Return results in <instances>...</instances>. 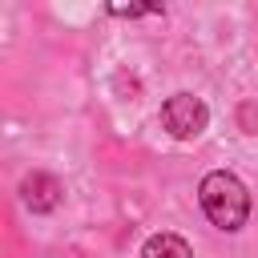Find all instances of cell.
Here are the masks:
<instances>
[{"label": "cell", "instance_id": "3", "mask_svg": "<svg viewBox=\"0 0 258 258\" xmlns=\"http://www.w3.org/2000/svg\"><path fill=\"white\" fill-rule=\"evenodd\" d=\"M20 194H24V206H28L32 214H52V210L60 206V198H64V189H60V181H56L52 173H32V177H24Z\"/></svg>", "mask_w": 258, "mask_h": 258}, {"label": "cell", "instance_id": "5", "mask_svg": "<svg viewBox=\"0 0 258 258\" xmlns=\"http://www.w3.org/2000/svg\"><path fill=\"white\" fill-rule=\"evenodd\" d=\"M113 16H149V12H161L157 4H129V8H109Z\"/></svg>", "mask_w": 258, "mask_h": 258}, {"label": "cell", "instance_id": "2", "mask_svg": "<svg viewBox=\"0 0 258 258\" xmlns=\"http://www.w3.org/2000/svg\"><path fill=\"white\" fill-rule=\"evenodd\" d=\"M161 125L173 133V137H198L206 125H210V109H206V101L202 97H194V93H173V97H165V105H161Z\"/></svg>", "mask_w": 258, "mask_h": 258}, {"label": "cell", "instance_id": "1", "mask_svg": "<svg viewBox=\"0 0 258 258\" xmlns=\"http://www.w3.org/2000/svg\"><path fill=\"white\" fill-rule=\"evenodd\" d=\"M198 198H202L206 218H210L218 230H226V234L242 230L246 218H250V194H246V185H242L230 169L206 173L202 185H198Z\"/></svg>", "mask_w": 258, "mask_h": 258}, {"label": "cell", "instance_id": "4", "mask_svg": "<svg viewBox=\"0 0 258 258\" xmlns=\"http://www.w3.org/2000/svg\"><path fill=\"white\" fill-rule=\"evenodd\" d=\"M141 258H194L189 242L177 238V234H153L145 246H141Z\"/></svg>", "mask_w": 258, "mask_h": 258}]
</instances>
